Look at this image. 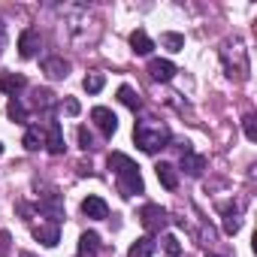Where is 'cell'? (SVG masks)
Wrapping results in <instances>:
<instances>
[{"label":"cell","instance_id":"obj_7","mask_svg":"<svg viewBox=\"0 0 257 257\" xmlns=\"http://www.w3.org/2000/svg\"><path fill=\"white\" fill-rule=\"evenodd\" d=\"M179 167L188 173V176H203V170H206V158L203 155H197V152H191V149H185L182 152V158H179Z\"/></svg>","mask_w":257,"mask_h":257},{"label":"cell","instance_id":"obj_23","mask_svg":"<svg viewBox=\"0 0 257 257\" xmlns=\"http://www.w3.org/2000/svg\"><path fill=\"white\" fill-rule=\"evenodd\" d=\"M103 85H106V79H103L100 73H88V76H85V82H82V88H85L88 94H100V91H103Z\"/></svg>","mask_w":257,"mask_h":257},{"label":"cell","instance_id":"obj_31","mask_svg":"<svg viewBox=\"0 0 257 257\" xmlns=\"http://www.w3.org/2000/svg\"><path fill=\"white\" fill-rule=\"evenodd\" d=\"M19 257H34V254H31V251H22V254H19Z\"/></svg>","mask_w":257,"mask_h":257},{"label":"cell","instance_id":"obj_21","mask_svg":"<svg viewBox=\"0 0 257 257\" xmlns=\"http://www.w3.org/2000/svg\"><path fill=\"white\" fill-rule=\"evenodd\" d=\"M22 146H25L28 152H37V149L43 146V131H40V127H28V131H25V140H22Z\"/></svg>","mask_w":257,"mask_h":257},{"label":"cell","instance_id":"obj_8","mask_svg":"<svg viewBox=\"0 0 257 257\" xmlns=\"http://www.w3.org/2000/svg\"><path fill=\"white\" fill-rule=\"evenodd\" d=\"M37 206H40V212H43V215H49V218H52V224H58V221L64 218V203H61V194H55V191H52V194H46Z\"/></svg>","mask_w":257,"mask_h":257},{"label":"cell","instance_id":"obj_32","mask_svg":"<svg viewBox=\"0 0 257 257\" xmlns=\"http://www.w3.org/2000/svg\"><path fill=\"white\" fill-rule=\"evenodd\" d=\"M209 257H221V254H209Z\"/></svg>","mask_w":257,"mask_h":257},{"label":"cell","instance_id":"obj_6","mask_svg":"<svg viewBox=\"0 0 257 257\" xmlns=\"http://www.w3.org/2000/svg\"><path fill=\"white\" fill-rule=\"evenodd\" d=\"M149 76H152L155 82H170V79L176 76V64L167 61V58H152V61H149Z\"/></svg>","mask_w":257,"mask_h":257},{"label":"cell","instance_id":"obj_18","mask_svg":"<svg viewBox=\"0 0 257 257\" xmlns=\"http://www.w3.org/2000/svg\"><path fill=\"white\" fill-rule=\"evenodd\" d=\"M100 251V236L97 233H82V239H79V254L82 257H94Z\"/></svg>","mask_w":257,"mask_h":257},{"label":"cell","instance_id":"obj_20","mask_svg":"<svg viewBox=\"0 0 257 257\" xmlns=\"http://www.w3.org/2000/svg\"><path fill=\"white\" fill-rule=\"evenodd\" d=\"M7 112H10V118H13L16 124H28V109H25V103H22L19 97H13V100H10Z\"/></svg>","mask_w":257,"mask_h":257},{"label":"cell","instance_id":"obj_28","mask_svg":"<svg viewBox=\"0 0 257 257\" xmlns=\"http://www.w3.org/2000/svg\"><path fill=\"white\" fill-rule=\"evenodd\" d=\"M7 248H10V233L4 230L0 233V257H7Z\"/></svg>","mask_w":257,"mask_h":257},{"label":"cell","instance_id":"obj_2","mask_svg":"<svg viewBox=\"0 0 257 257\" xmlns=\"http://www.w3.org/2000/svg\"><path fill=\"white\" fill-rule=\"evenodd\" d=\"M134 140H137V146H140L146 155H155V152L167 149V143H170V127L161 124V121H152V118H149V121H137Z\"/></svg>","mask_w":257,"mask_h":257},{"label":"cell","instance_id":"obj_17","mask_svg":"<svg viewBox=\"0 0 257 257\" xmlns=\"http://www.w3.org/2000/svg\"><path fill=\"white\" fill-rule=\"evenodd\" d=\"M239 227H242L239 209H236V206H224V233H227V236H236Z\"/></svg>","mask_w":257,"mask_h":257},{"label":"cell","instance_id":"obj_1","mask_svg":"<svg viewBox=\"0 0 257 257\" xmlns=\"http://www.w3.org/2000/svg\"><path fill=\"white\" fill-rule=\"evenodd\" d=\"M109 170H115L118 194H121L124 200H131V197H137V194H143V191H146L143 176H140V167H137L131 158H127V155L112 152V155H109Z\"/></svg>","mask_w":257,"mask_h":257},{"label":"cell","instance_id":"obj_26","mask_svg":"<svg viewBox=\"0 0 257 257\" xmlns=\"http://www.w3.org/2000/svg\"><path fill=\"white\" fill-rule=\"evenodd\" d=\"M79 146H82L85 152H91V149H94V137L85 131V127H79Z\"/></svg>","mask_w":257,"mask_h":257},{"label":"cell","instance_id":"obj_16","mask_svg":"<svg viewBox=\"0 0 257 257\" xmlns=\"http://www.w3.org/2000/svg\"><path fill=\"white\" fill-rule=\"evenodd\" d=\"M131 46H134V52H137V55H152L155 40H152L146 31H134V34H131Z\"/></svg>","mask_w":257,"mask_h":257},{"label":"cell","instance_id":"obj_19","mask_svg":"<svg viewBox=\"0 0 257 257\" xmlns=\"http://www.w3.org/2000/svg\"><path fill=\"white\" fill-rule=\"evenodd\" d=\"M118 100H121V103H124L127 109H134V112H137V109L143 106V103H140V94H137V91H134L131 85H121V88H118Z\"/></svg>","mask_w":257,"mask_h":257},{"label":"cell","instance_id":"obj_24","mask_svg":"<svg viewBox=\"0 0 257 257\" xmlns=\"http://www.w3.org/2000/svg\"><path fill=\"white\" fill-rule=\"evenodd\" d=\"M34 106H37V109H52V106H55V94H52L49 88L34 91Z\"/></svg>","mask_w":257,"mask_h":257},{"label":"cell","instance_id":"obj_22","mask_svg":"<svg viewBox=\"0 0 257 257\" xmlns=\"http://www.w3.org/2000/svg\"><path fill=\"white\" fill-rule=\"evenodd\" d=\"M161 46L170 49V52H182L185 49V37L182 34H173V31L170 34H161Z\"/></svg>","mask_w":257,"mask_h":257},{"label":"cell","instance_id":"obj_3","mask_svg":"<svg viewBox=\"0 0 257 257\" xmlns=\"http://www.w3.org/2000/svg\"><path fill=\"white\" fill-rule=\"evenodd\" d=\"M140 221H143V227L149 230V233H158V230H164L167 227V212L161 209V206H155V203H149V206H143L140 209Z\"/></svg>","mask_w":257,"mask_h":257},{"label":"cell","instance_id":"obj_25","mask_svg":"<svg viewBox=\"0 0 257 257\" xmlns=\"http://www.w3.org/2000/svg\"><path fill=\"white\" fill-rule=\"evenodd\" d=\"M164 251H167V257H179V251H182L179 239L176 236H164Z\"/></svg>","mask_w":257,"mask_h":257},{"label":"cell","instance_id":"obj_13","mask_svg":"<svg viewBox=\"0 0 257 257\" xmlns=\"http://www.w3.org/2000/svg\"><path fill=\"white\" fill-rule=\"evenodd\" d=\"M155 173H158V182H161L167 191H176V188H179V173H176L173 164H164V161H161V164L155 167Z\"/></svg>","mask_w":257,"mask_h":257},{"label":"cell","instance_id":"obj_14","mask_svg":"<svg viewBox=\"0 0 257 257\" xmlns=\"http://www.w3.org/2000/svg\"><path fill=\"white\" fill-rule=\"evenodd\" d=\"M43 73H46L49 79H67L70 64H67L64 58H46V61H43Z\"/></svg>","mask_w":257,"mask_h":257},{"label":"cell","instance_id":"obj_29","mask_svg":"<svg viewBox=\"0 0 257 257\" xmlns=\"http://www.w3.org/2000/svg\"><path fill=\"white\" fill-rule=\"evenodd\" d=\"M64 109H67V115H79V100H73V97H70V100L64 103Z\"/></svg>","mask_w":257,"mask_h":257},{"label":"cell","instance_id":"obj_33","mask_svg":"<svg viewBox=\"0 0 257 257\" xmlns=\"http://www.w3.org/2000/svg\"><path fill=\"white\" fill-rule=\"evenodd\" d=\"M0 155H4V146H0Z\"/></svg>","mask_w":257,"mask_h":257},{"label":"cell","instance_id":"obj_27","mask_svg":"<svg viewBox=\"0 0 257 257\" xmlns=\"http://www.w3.org/2000/svg\"><path fill=\"white\" fill-rule=\"evenodd\" d=\"M245 137H248V140H251V143H254V140H257V127H254V118H251V115H248V118H245Z\"/></svg>","mask_w":257,"mask_h":257},{"label":"cell","instance_id":"obj_11","mask_svg":"<svg viewBox=\"0 0 257 257\" xmlns=\"http://www.w3.org/2000/svg\"><path fill=\"white\" fill-rule=\"evenodd\" d=\"M25 88H28V79H25L22 73H0V91H4V94L16 97V94L25 91Z\"/></svg>","mask_w":257,"mask_h":257},{"label":"cell","instance_id":"obj_9","mask_svg":"<svg viewBox=\"0 0 257 257\" xmlns=\"http://www.w3.org/2000/svg\"><path fill=\"white\" fill-rule=\"evenodd\" d=\"M40 31H34V28H28V31H22V37H19V55L22 58H34L37 55V49H40Z\"/></svg>","mask_w":257,"mask_h":257},{"label":"cell","instance_id":"obj_30","mask_svg":"<svg viewBox=\"0 0 257 257\" xmlns=\"http://www.w3.org/2000/svg\"><path fill=\"white\" fill-rule=\"evenodd\" d=\"M4 46H7V25L0 22V49H4Z\"/></svg>","mask_w":257,"mask_h":257},{"label":"cell","instance_id":"obj_12","mask_svg":"<svg viewBox=\"0 0 257 257\" xmlns=\"http://www.w3.org/2000/svg\"><path fill=\"white\" fill-rule=\"evenodd\" d=\"M34 236H37V239H40L46 248H55V245L61 242V227L49 221V224H40V227L34 230Z\"/></svg>","mask_w":257,"mask_h":257},{"label":"cell","instance_id":"obj_4","mask_svg":"<svg viewBox=\"0 0 257 257\" xmlns=\"http://www.w3.org/2000/svg\"><path fill=\"white\" fill-rule=\"evenodd\" d=\"M91 121L97 124V131H100L103 137H112V134L118 131V118H115V112L106 109V106H94V109H91Z\"/></svg>","mask_w":257,"mask_h":257},{"label":"cell","instance_id":"obj_15","mask_svg":"<svg viewBox=\"0 0 257 257\" xmlns=\"http://www.w3.org/2000/svg\"><path fill=\"white\" fill-rule=\"evenodd\" d=\"M155 248H158V242H155L152 236H140V239L131 245L127 257H152V254H155Z\"/></svg>","mask_w":257,"mask_h":257},{"label":"cell","instance_id":"obj_10","mask_svg":"<svg viewBox=\"0 0 257 257\" xmlns=\"http://www.w3.org/2000/svg\"><path fill=\"white\" fill-rule=\"evenodd\" d=\"M82 215H88L94 221H103V218H109V206H106L103 197H85L82 200Z\"/></svg>","mask_w":257,"mask_h":257},{"label":"cell","instance_id":"obj_5","mask_svg":"<svg viewBox=\"0 0 257 257\" xmlns=\"http://www.w3.org/2000/svg\"><path fill=\"white\" fill-rule=\"evenodd\" d=\"M43 146L49 149V155H64V131H61V124L58 121H49L46 127V137H43Z\"/></svg>","mask_w":257,"mask_h":257}]
</instances>
